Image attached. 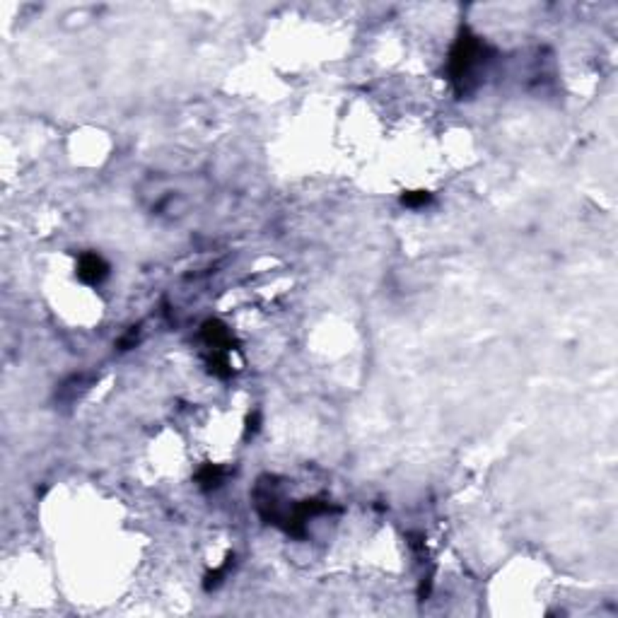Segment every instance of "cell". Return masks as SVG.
Segmentation results:
<instances>
[{
	"label": "cell",
	"instance_id": "4",
	"mask_svg": "<svg viewBox=\"0 0 618 618\" xmlns=\"http://www.w3.org/2000/svg\"><path fill=\"white\" fill-rule=\"evenodd\" d=\"M228 474H230L228 469L220 466V464H206V466L198 471L196 481L203 490H213V488H218V486H223V481L228 478Z\"/></svg>",
	"mask_w": 618,
	"mask_h": 618
},
{
	"label": "cell",
	"instance_id": "7",
	"mask_svg": "<svg viewBox=\"0 0 618 618\" xmlns=\"http://www.w3.org/2000/svg\"><path fill=\"white\" fill-rule=\"evenodd\" d=\"M232 560H235V555H228V560H225V563L220 565V568H215L213 572H208V575H206V582H203V587H206L208 592H211V589H215V587L223 585V580H225V575H228Z\"/></svg>",
	"mask_w": 618,
	"mask_h": 618
},
{
	"label": "cell",
	"instance_id": "3",
	"mask_svg": "<svg viewBox=\"0 0 618 618\" xmlns=\"http://www.w3.org/2000/svg\"><path fill=\"white\" fill-rule=\"evenodd\" d=\"M109 276V264L94 252H87L78 259V278L87 285H99Z\"/></svg>",
	"mask_w": 618,
	"mask_h": 618
},
{
	"label": "cell",
	"instance_id": "1",
	"mask_svg": "<svg viewBox=\"0 0 618 618\" xmlns=\"http://www.w3.org/2000/svg\"><path fill=\"white\" fill-rule=\"evenodd\" d=\"M490 47L481 37H476L471 30L464 27L459 32L455 47L450 51V61H447V75H450L452 85H455L457 94L471 92L476 85V75L481 73V68L488 63Z\"/></svg>",
	"mask_w": 618,
	"mask_h": 618
},
{
	"label": "cell",
	"instance_id": "2",
	"mask_svg": "<svg viewBox=\"0 0 618 618\" xmlns=\"http://www.w3.org/2000/svg\"><path fill=\"white\" fill-rule=\"evenodd\" d=\"M201 338L203 343L211 348V353H230L232 343H235L230 328L218 319H208L206 324L201 326Z\"/></svg>",
	"mask_w": 618,
	"mask_h": 618
},
{
	"label": "cell",
	"instance_id": "5",
	"mask_svg": "<svg viewBox=\"0 0 618 618\" xmlns=\"http://www.w3.org/2000/svg\"><path fill=\"white\" fill-rule=\"evenodd\" d=\"M87 387V374H70L63 384L58 387V399L61 401H75V396Z\"/></svg>",
	"mask_w": 618,
	"mask_h": 618
},
{
	"label": "cell",
	"instance_id": "6",
	"mask_svg": "<svg viewBox=\"0 0 618 618\" xmlns=\"http://www.w3.org/2000/svg\"><path fill=\"white\" fill-rule=\"evenodd\" d=\"M401 203L406 208H411V211H418V208H425L433 203V194H428V191H406L401 196Z\"/></svg>",
	"mask_w": 618,
	"mask_h": 618
}]
</instances>
